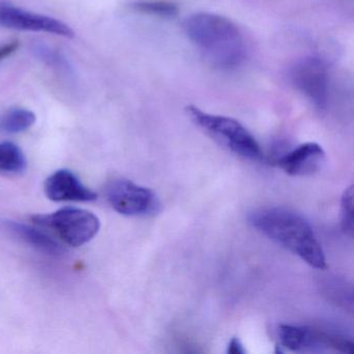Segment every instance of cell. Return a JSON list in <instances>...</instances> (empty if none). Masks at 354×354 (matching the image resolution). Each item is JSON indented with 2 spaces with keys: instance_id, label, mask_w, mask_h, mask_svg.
Segmentation results:
<instances>
[{
  "instance_id": "8",
  "label": "cell",
  "mask_w": 354,
  "mask_h": 354,
  "mask_svg": "<svg viewBox=\"0 0 354 354\" xmlns=\"http://www.w3.org/2000/svg\"><path fill=\"white\" fill-rule=\"evenodd\" d=\"M326 160L324 150L316 142H306L281 155L275 165L294 177L314 175L322 169Z\"/></svg>"
},
{
  "instance_id": "16",
  "label": "cell",
  "mask_w": 354,
  "mask_h": 354,
  "mask_svg": "<svg viewBox=\"0 0 354 354\" xmlns=\"http://www.w3.org/2000/svg\"><path fill=\"white\" fill-rule=\"evenodd\" d=\"M227 352L231 354H244L246 350L245 348H244L243 344L241 343V341H240L238 337H233V339L229 342Z\"/></svg>"
},
{
  "instance_id": "2",
  "label": "cell",
  "mask_w": 354,
  "mask_h": 354,
  "mask_svg": "<svg viewBox=\"0 0 354 354\" xmlns=\"http://www.w3.org/2000/svg\"><path fill=\"white\" fill-rule=\"evenodd\" d=\"M183 28L205 59L218 69L238 67L245 55L243 37L235 24L223 16L196 13L186 18Z\"/></svg>"
},
{
  "instance_id": "5",
  "label": "cell",
  "mask_w": 354,
  "mask_h": 354,
  "mask_svg": "<svg viewBox=\"0 0 354 354\" xmlns=\"http://www.w3.org/2000/svg\"><path fill=\"white\" fill-rule=\"evenodd\" d=\"M111 206L126 216H150L160 210V202L154 192L130 180L118 179L106 188Z\"/></svg>"
},
{
  "instance_id": "15",
  "label": "cell",
  "mask_w": 354,
  "mask_h": 354,
  "mask_svg": "<svg viewBox=\"0 0 354 354\" xmlns=\"http://www.w3.org/2000/svg\"><path fill=\"white\" fill-rule=\"evenodd\" d=\"M19 41H13L8 44L0 46V61L7 59L10 55H13L19 48Z\"/></svg>"
},
{
  "instance_id": "11",
  "label": "cell",
  "mask_w": 354,
  "mask_h": 354,
  "mask_svg": "<svg viewBox=\"0 0 354 354\" xmlns=\"http://www.w3.org/2000/svg\"><path fill=\"white\" fill-rule=\"evenodd\" d=\"M36 123V115L24 109H14L0 117V132L7 134L22 133Z\"/></svg>"
},
{
  "instance_id": "12",
  "label": "cell",
  "mask_w": 354,
  "mask_h": 354,
  "mask_svg": "<svg viewBox=\"0 0 354 354\" xmlns=\"http://www.w3.org/2000/svg\"><path fill=\"white\" fill-rule=\"evenodd\" d=\"M26 169L21 149L11 142H0V173L19 174Z\"/></svg>"
},
{
  "instance_id": "3",
  "label": "cell",
  "mask_w": 354,
  "mask_h": 354,
  "mask_svg": "<svg viewBox=\"0 0 354 354\" xmlns=\"http://www.w3.org/2000/svg\"><path fill=\"white\" fill-rule=\"evenodd\" d=\"M186 115L205 133L238 156L250 160L263 158L262 149L252 134L232 118L211 115L194 105L185 109Z\"/></svg>"
},
{
  "instance_id": "7",
  "label": "cell",
  "mask_w": 354,
  "mask_h": 354,
  "mask_svg": "<svg viewBox=\"0 0 354 354\" xmlns=\"http://www.w3.org/2000/svg\"><path fill=\"white\" fill-rule=\"evenodd\" d=\"M0 26L26 32H45L68 39L74 37L72 28L55 18L32 13L6 3H0Z\"/></svg>"
},
{
  "instance_id": "14",
  "label": "cell",
  "mask_w": 354,
  "mask_h": 354,
  "mask_svg": "<svg viewBox=\"0 0 354 354\" xmlns=\"http://www.w3.org/2000/svg\"><path fill=\"white\" fill-rule=\"evenodd\" d=\"M341 227L344 233L353 235V186H349L344 190L341 198Z\"/></svg>"
},
{
  "instance_id": "10",
  "label": "cell",
  "mask_w": 354,
  "mask_h": 354,
  "mask_svg": "<svg viewBox=\"0 0 354 354\" xmlns=\"http://www.w3.org/2000/svg\"><path fill=\"white\" fill-rule=\"evenodd\" d=\"M3 227L12 235L19 238L21 241L30 244L32 248H37L41 252L53 254V256L62 254V252H64L63 248L45 232L13 221H3Z\"/></svg>"
},
{
  "instance_id": "13",
  "label": "cell",
  "mask_w": 354,
  "mask_h": 354,
  "mask_svg": "<svg viewBox=\"0 0 354 354\" xmlns=\"http://www.w3.org/2000/svg\"><path fill=\"white\" fill-rule=\"evenodd\" d=\"M131 7L134 11L157 17L173 18L178 14L177 6L167 0H138Z\"/></svg>"
},
{
  "instance_id": "6",
  "label": "cell",
  "mask_w": 354,
  "mask_h": 354,
  "mask_svg": "<svg viewBox=\"0 0 354 354\" xmlns=\"http://www.w3.org/2000/svg\"><path fill=\"white\" fill-rule=\"evenodd\" d=\"M291 80L317 109H324L329 98V74L324 62L308 57L295 64L291 70Z\"/></svg>"
},
{
  "instance_id": "1",
  "label": "cell",
  "mask_w": 354,
  "mask_h": 354,
  "mask_svg": "<svg viewBox=\"0 0 354 354\" xmlns=\"http://www.w3.org/2000/svg\"><path fill=\"white\" fill-rule=\"evenodd\" d=\"M250 223L263 235L299 257L316 269L327 268L322 246L310 223L299 213L283 207L260 209L250 215Z\"/></svg>"
},
{
  "instance_id": "4",
  "label": "cell",
  "mask_w": 354,
  "mask_h": 354,
  "mask_svg": "<svg viewBox=\"0 0 354 354\" xmlns=\"http://www.w3.org/2000/svg\"><path fill=\"white\" fill-rule=\"evenodd\" d=\"M32 221L38 227L51 230L71 246L88 243L100 230V221L94 213L74 207H66L50 214L35 215Z\"/></svg>"
},
{
  "instance_id": "9",
  "label": "cell",
  "mask_w": 354,
  "mask_h": 354,
  "mask_svg": "<svg viewBox=\"0 0 354 354\" xmlns=\"http://www.w3.org/2000/svg\"><path fill=\"white\" fill-rule=\"evenodd\" d=\"M45 194L53 202H93L98 198L94 190L68 169H59L46 180Z\"/></svg>"
}]
</instances>
